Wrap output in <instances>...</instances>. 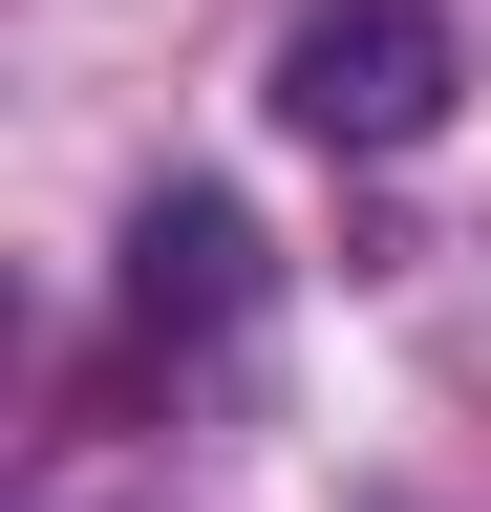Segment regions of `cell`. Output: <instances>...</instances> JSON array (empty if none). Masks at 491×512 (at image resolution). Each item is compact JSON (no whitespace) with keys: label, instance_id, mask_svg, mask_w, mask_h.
<instances>
[{"label":"cell","instance_id":"obj_2","mask_svg":"<svg viewBox=\"0 0 491 512\" xmlns=\"http://www.w3.org/2000/svg\"><path fill=\"white\" fill-rule=\"evenodd\" d=\"M129 320H150V342H235V320H257V214H235V192H150Z\"/></svg>","mask_w":491,"mask_h":512},{"label":"cell","instance_id":"obj_1","mask_svg":"<svg viewBox=\"0 0 491 512\" xmlns=\"http://www.w3.org/2000/svg\"><path fill=\"white\" fill-rule=\"evenodd\" d=\"M278 128L299 150H427L449 128V22L427 0H299L278 22Z\"/></svg>","mask_w":491,"mask_h":512}]
</instances>
